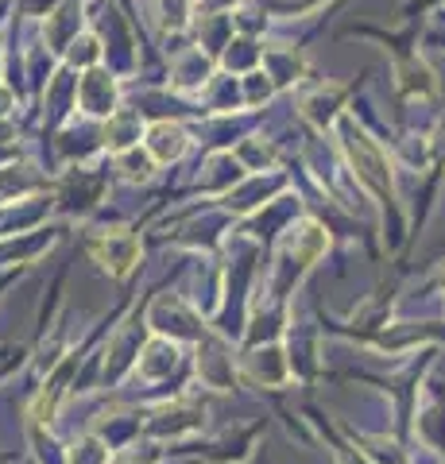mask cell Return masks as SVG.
<instances>
[{
  "mask_svg": "<svg viewBox=\"0 0 445 464\" xmlns=\"http://www.w3.org/2000/svg\"><path fill=\"white\" fill-rule=\"evenodd\" d=\"M341 143H344V151H349L353 167H356V174H361V182L368 186V190L380 194L383 201L392 198V167H387L383 151L349 121V116L341 121Z\"/></svg>",
  "mask_w": 445,
  "mask_h": 464,
  "instance_id": "cell-1",
  "label": "cell"
},
{
  "mask_svg": "<svg viewBox=\"0 0 445 464\" xmlns=\"http://www.w3.org/2000/svg\"><path fill=\"white\" fill-rule=\"evenodd\" d=\"M93 256L105 264V271H112V275H128L132 271V264H136V256H140V248H136V240L132 237H105V240H97L93 244Z\"/></svg>",
  "mask_w": 445,
  "mask_h": 464,
  "instance_id": "cell-2",
  "label": "cell"
},
{
  "mask_svg": "<svg viewBox=\"0 0 445 464\" xmlns=\"http://www.w3.org/2000/svg\"><path fill=\"white\" fill-rule=\"evenodd\" d=\"M148 143H151L155 159H160V163H167V159H179V155H182L186 136H182V128H175V124H155L151 136H148Z\"/></svg>",
  "mask_w": 445,
  "mask_h": 464,
  "instance_id": "cell-3",
  "label": "cell"
},
{
  "mask_svg": "<svg viewBox=\"0 0 445 464\" xmlns=\"http://www.w3.org/2000/svg\"><path fill=\"white\" fill-rule=\"evenodd\" d=\"M105 460H109V453L97 441H85L78 453H74V464H105Z\"/></svg>",
  "mask_w": 445,
  "mask_h": 464,
  "instance_id": "cell-4",
  "label": "cell"
}]
</instances>
